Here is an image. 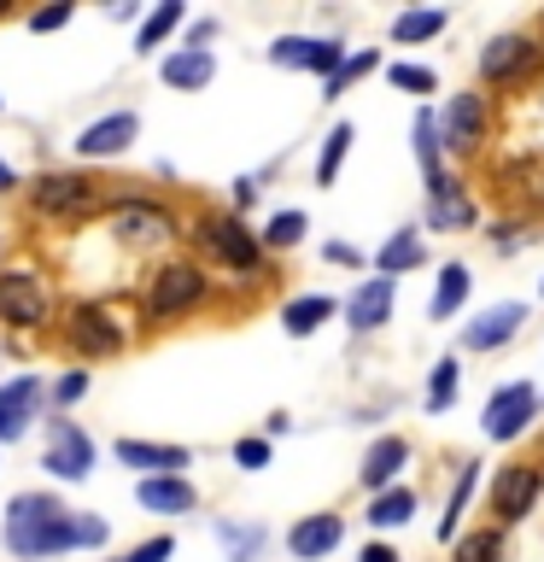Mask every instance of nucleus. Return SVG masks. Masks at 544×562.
Instances as JSON below:
<instances>
[{
  "label": "nucleus",
  "instance_id": "obj_35",
  "mask_svg": "<svg viewBox=\"0 0 544 562\" xmlns=\"http://www.w3.org/2000/svg\"><path fill=\"white\" fill-rule=\"evenodd\" d=\"M363 70H375V53H358V59H345L340 70H333V77H328V100H340L345 88H351V82L363 77Z\"/></svg>",
  "mask_w": 544,
  "mask_h": 562
},
{
  "label": "nucleus",
  "instance_id": "obj_30",
  "mask_svg": "<svg viewBox=\"0 0 544 562\" xmlns=\"http://www.w3.org/2000/svg\"><path fill=\"white\" fill-rule=\"evenodd\" d=\"M345 153H351V123H340V130H333L328 140H322V158H316V182H333V176H340V165H345Z\"/></svg>",
  "mask_w": 544,
  "mask_h": 562
},
{
  "label": "nucleus",
  "instance_id": "obj_37",
  "mask_svg": "<svg viewBox=\"0 0 544 562\" xmlns=\"http://www.w3.org/2000/svg\"><path fill=\"white\" fill-rule=\"evenodd\" d=\"M386 77H393V88H410V94H428L433 88V70H421V65H393Z\"/></svg>",
  "mask_w": 544,
  "mask_h": 562
},
{
  "label": "nucleus",
  "instance_id": "obj_36",
  "mask_svg": "<svg viewBox=\"0 0 544 562\" xmlns=\"http://www.w3.org/2000/svg\"><path fill=\"white\" fill-rule=\"evenodd\" d=\"M223 544H228V557H235V562H252L263 533H258V527H246V533H240V527H223Z\"/></svg>",
  "mask_w": 544,
  "mask_h": 562
},
{
  "label": "nucleus",
  "instance_id": "obj_39",
  "mask_svg": "<svg viewBox=\"0 0 544 562\" xmlns=\"http://www.w3.org/2000/svg\"><path fill=\"white\" fill-rule=\"evenodd\" d=\"M468 486H474V474H463V481H456V492H451V516L445 521H439V533H456V516H463V504H468Z\"/></svg>",
  "mask_w": 544,
  "mask_h": 562
},
{
  "label": "nucleus",
  "instance_id": "obj_7",
  "mask_svg": "<svg viewBox=\"0 0 544 562\" xmlns=\"http://www.w3.org/2000/svg\"><path fill=\"white\" fill-rule=\"evenodd\" d=\"M539 416V393L526 381H515V386H498V393H491V404H486V434L491 439H521L526 434V422Z\"/></svg>",
  "mask_w": 544,
  "mask_h": 562
},
{
  "label": "nucleus",
  "instance_id": "obj_42",
  "mask_svg": "<svg viewBox=\"0 0 544 562\" xmlns=\"http://www.w3.org/2000/svg\"><path fill=\"white\" fill-rule=\"evenodd\" d=\"M65 18H70V7H47V12H35V18H30V30H59Z\"/></svg>",
  "mask_w": 544,
  "mask_h": 562
},
{
  "label": "nucleus",
  "instance_id": "obj_32",
  "mask_svg": "<svg viewBox=\"0 0 544 562\" xmlns=\"http://www.w3.org/2000/svg\"><path fill=\"white\" fill-rule=\"evenodd\" d=\"M451 398H456V358H439L428 375V411H451Z\"/></svg>",
  "mask_w": 544,
  "mask_h": 562
},
{
  "label": "nucleus",
  "instance_id": "obj_43",
  "mask_svg": "<svg viewBox=\"0 0 544 562\" xmlns=\"http://www.w3.org/2000/svg\"><path fill=\"white\" fill-rule=\"evenodd\" d=\"M363 562H398V551H393V544H369Z\"/></svg>",
  "mask_w": 544,
  "mask_h": 562
},
{
  "label": "nucleus",
  "instance_id": "obj_4",
  "mask_svg": "<svg viewBox=\"0 0 544 562\" xmlns=\"http://www.w3.org/2000/svg\"><path fill=\"white\" fill-rule=\"evenodd\" d=\"M35 211H47V217H88V211H100V182H88V176H42L35 182Z\"/></svg>",
  "mask_w": 544,
  "mask_h": 562
},
{
  "label": "nucleus",
  "instance_id": "obj_15",
  "mask_svg": "<svg viewBox=\"0 0 544 562\" xmlns=\"http://www.w3.org/2000/svg\"><path fill=\"white\" fill-rule=\"evenodd\" d=\"M135 130H140L135 112H112V117L88 123V130L77 135V153H82V158H112V153H123V147L135 140Z\"/></svg>",
  "mask_w": 544,
  "mask_h": 562
},
{
  "label": "nucleus",
  "instance_id": "obj_20",
  "mask_svg": "<svg viewBox=\"0 0 544 562\" xmlns=\"http://www.w3.org/2000/svg\"><path fill=\"white\" fill-rule=\"evenodd\" d=\"M410 463V446H404L398 434H386V439H375L369 446V457H363V486H375V492H386V481Z\"/></svg>",
  "mask_w": 544,
  "mask_h": 562
},
{
  "label": "nucleus",
  "instance_id": "obj_26",
  "mask_svg": "<svg viewBox=\"0 0 544 562\" xmlns=\"http://www.w3.org/2000/svg\"><path fill=\"white\" fill-rule=\"evenodd\" d=\"M410 516H416V498H410L404 486H386L381 498L369 504V521H375V527H404Z\"/></svg>",
  "mask_w": 544,
  "mask_h": 562
},
{
  "label": "nucleus",
  "instance_id": "obj_18",
  "mask_svg": "<svg viewBox=\"0 0 544 562\" xmlns=\"http://www.w3.org/2000/svg\"><path fill=\"white\" fill-rule=\"evenodd\" d=\"M428 223H433V228H468V223H474V205H468L463 182L433 176V182H428Z\"/></svg>",
  "mask_w": 544,
  "mask_h": 562
},
{
  "label": "nucleus",
  "instance_id": "obj_25",
  "mask_svg": "<svg viewBox=\"0 0 544 562\" xmlns=\"http://www.w3.org/2000/svg\"><path fill=\"white\" fill-rule=\"evenodd\" d=\"M333 316V299H322V293H310V299H293L287 311H281V323H287V334H316Z\"/></svg>",
  "mask_w": 544,
  "mask_h": 562
},
{
  "label": "nucleus",
  "instance_id": "obj_12",
  "mask_svg": "<svg viewBox=\"0 0 544 562\" xmlns=\"http://www.w3.org/2000/svg\"><path fill=\"white\" fill-rule=\"evenodd\" d=\"M521 323H526V305H491V311H480V316L463 328V346H468V351H498V346L515 340Z\"/></svg>",
  "mask_w": 544,
  "mask_h": 562
},
{
  "label": "nucleus",
  "instance_id": "obj_31",
  "mask_svg": "<svg viewBox=\"0 0 544 562\" xmlns=\"http://www.w3.org/2000/svg\"><path fill=\"white\" fill-rule=\"evenodd\" d=\"M456 562H503V533H498V527H486V533L456 539Z\"/></svg>",
  "mask_w": 544,
  "mask_h": 562
},
{
  "label": "nucleus",
  "instance_id": "obj_3",
  "mask_svg": "<svg viewBox=\"0 0 544 562\" xmlns=\"http://www.w3.org/2000/svg\"><path fill=\"white\" fill-rule=\"evenodd\" d=\"M0 323L42 328L47 323V281L30 276V270H7V276H0Z\"/></svg>",
  "mask_w": 544,
  "mask_h": 562
},
{
  "label": "nucleus",
  "instance_id": "obj_10",
  "mask_svg": "<svg viewBox=\"0 0 544 562\" xmlns=\"http://www.w3.org/2000/svg\"><path fill=\"white\" fill-rule=\"evenodd\" d=\"M200 240H205V252H217L223 263H235V270H252L258 263V235L235 217H211L200 228Z\"/></svg>",
  "mask_w": 544,
  "mask_h": 562
},
{
  "label": "nucleus",
  "instance_id": "obj_33",
  "mask_svg": "<svg viewBox=\"0 0 544 562\" xmlns=\"http://www.w3.org/2000/svg\"><path fill=\"white\" fill-rule=\"evenodd\" d=\"M175 24H182V7H175V0H165V7H158V12L147 18V24H140V53H152V47L175 30Z\"/></svg>",
  "mask_w": 544,
  "mask_h": 562
},
{
  "label": "nucleus",
  "instance_id": "obj_21",
  "mask_svg": "<svg viewBox=\"0 0 544 562\" xmlns=\"http://www.w3.org/2000/svg\"><path fill=\"white\" fill-rule=\"evenodd\" d=\"M135 498L147 509H165V516H182V509H193V486L175 481V474H152V481H140Z\"/></svg>",
  "mask_w": 544,
  "mask_h": 562
},
{
  "label": "nucleus",
  "instance_id": "obj_38",
  "mask_svg": "<svg viewBox=\"0 0 544 562\" xmlns=\"http://www.w3.org/2000/svg\"><path fill=\"white\" fill-rule=\"evenodd\" d=\"M235 463H240V469H263V463H270V439H240V446H235Z\"/></svg>",
  "mask_w": 544,
  "mask_h": 562
},
{
  "label": "nucleus",
  "instance_id": "obj_22",
  "mask_svg": "<svg viewBox=\"0 0 544 562\" xmlns=\"http://www.w3.org/2000/svg\"><path fill=\"white\" fill-rule=\"evenodd\" d=\"M217 77V59H211L205 47H188V53H170L165 59V82L170 88H205Z\"/></svg>",
  "mask_w": 544,
  "mask_h": 562
},
{
  "label": "nucleus",
  "instance_id": "obj_16",
  "mask_svg": "<svg viewBox=\"0 0 544 562\" xmlns=\"http://www.w3.org/2000/svg\"><path fill=\"white\" fill-rule=\"evenodd\" d=\"M112 228H117L123 240H135V246H147V240H170V235H175L170 211H158V205H147V200H129V205H117Z\"/></svg>",
  "mask_w": 544,
  "mask_h": 562
},
{
  "label": "nucleus",
  "instance_id": "obj_13",
  "mask_svg": "<svg viewBox=\"0 0 544 562\" xmlns=\"http://www.w3.org/2000/svg\"><path fill=\"white\" fill-rule=\"evenodd\" d=\"M393 299H398L393 276H381V281H363V288L351 293V305H345V323L358 328V334H375V328H386V316H393Z\"/></svg>",
  "mask_w": 544,
  "mask_h": 562
},
{
  "label": "nucleus",
  "instance_id": "obj_14",
  "mask_svg": "<svg viewBox=\"0 0 544 562\" xmlns=\"http://www.w3.org/2000/svg\"><path fill=\"white\" fill-rule=\"evenodd\" d=\"M439 130H445L451 153H474V147H480V135H486V100L480 94H456Z\"/></svg>",
  "mask_w": 544,
  "mask_h": 562
},
{
  "label": "nucleus",
  "instance_id": "obj_41",
  "mask_svg": "<svg viewBox=\"0 0 544 562\" xmlns=\"http://www.w3.org/2000/svg\"><path fill=\"white\" fill-rule=\"evenodd\" d=\"M88 393V375H82V369H70V375L59 381V404H77Z\"/></svg>",
  "mask_w": 544,
  "mask_h": 562
},
{
  "label": "nucleus",
  "instance_id": "obj_44",
  "mask_svg": "<svg viewBox=\"0 0 544 562\" xmlns=\"http://www.w3.org/2000/svg\"><path fill=\"white\" fill-rule=\"evenodd\" d=\"M0 188H12V170L7 165H0Z\"/></svg>",
  "mask_w": 544,
  "mask_h": 562
},
{
  "label": "nucleus",
  "instance_id": "obj_5",
  "mask_svg": "<svg viewBox=\"0 0 544 562\" xmlns=\"http://www.w3.org/2000/svg\"><path fill=\"white\" fill-rule=\"evenodd\" d=\"M205 299V276H200V263H165V270L152 276V288H147V305L152 316H182L193 311Z\"/></svg>",
  "mask_w": 544,
  "mask_h": 562
},
{
  "label": "nucleus",
  "instance_id": "obj_11",
  "mask_svg": "<svg viewBox=\"0 0 544 562\" xmlns=\"http://www.w3.org/2000/svg\"><path fill=\"white\" fill-rule=\"evenodd\" d=\"M340 42H316V35H281V42L270 47L275 65H293V70H322V77H333L340 70Z\"/></svg>",
  "mask_w": 544,
  "mask_h": 562
},
{
  "label": "nucleus",
  "instance_id": "obj_40",
  "mask_svg": "<svg viewBox=\"0 0 544 562\" xmlns=\"http://www.w3.org/2000/svg\"><path fill=\"white\" fill-rule=\"evenodd\" d=\"M170 551H175L170 539H147V544H140V551H129V557H123V562H165Z\"/></svg>",
  "mask_w": 544,
  "mask_h": 562
},
{
  "label": "nucleus",
  "instance_id": "obj_24",
  "mask_svg": "<svg viewBox=\"0 0 544 562\" xmlns=\"http://www.w3.org/2000/svg\"><path fill=\"white\" fill-rule=\"evenodd\" d=\"M421 258H428L421 235H416V228H398V235L381 246V258H375V263H381V276H398V270H416Z\"/></svg>",
  "mask_w": 544,
  "mask_h": 562
},
{
  "label": "nucleus",
  "instance_id": "obj_28",
  "mask_svg": "<svg viewBox=\"0 0 544 562\" xmlns=\"http://www.w3.org/2000/svg\"><path fill=\"white\" fill-rule=\"evenodd\" d=\"M439 147H445V130L433 123V112H416V158L428 170V182L439 176Z\"/></svg>",
  "mask_w": 544,
  "mask_h": 562
},
{
  "label": "nucleus",
  "instance_id": "obj_19",
  "mask_svg": "<svg viewBox=\"0 0 544 562\" xmlns=\"http://www.w3.org/2000/svg\"><path fill=\"white\" fill-rule=\"evenodd\" d=\"M340 539H345V521L340 516H305L287 533V544H293V557H328V551H340Z\"/></svg>",
  "mask_w": 544,
  "mask_h": 562
},
{
  "label": "nucleus",
  "instance_id": "obj_2",
  "mask_svg": "<svg viewBox=\"0 0 544 562\" xmlns=\"http://www.w3.org/2000/svg\"><path fill=\"white\" fill-rule=\"evenodd\" d=\"M539 492H544V474L533 463H503L498 481H491V516H498L503 527L526 521V516H533V504H539Z\"/></svg>",
  "mask_w": 544,
  "mask_h": 562
},
{
  "label": "nucleus",
  "instance_id": "obj_29",
  "mask_svg": "<svg viewBox=\"0 0 544 562\" xmlns=\"http://www.w3.org/2000/svg\"><path fill=\"white\" fill-rule=\"evenodd\" d=\"M445 30V12H398L393 18V42H433Z\"/></svg>",
  "mask_w": 544,
  "mask_h": 562
},
{
  "label": "nucleus",
  "instance_id": "obj_27",
  "mask_svg": "<svg viewBox=\"0 0 544 562\" xmlns=\"http://www.w3.org/2000/svg\"><path fill=\"white\" fill-rule=\"evenodd\" d=\"M463 293H468V270L463 263H445V270H439V288H433V316H451L456 305H463Z\"/></svg>",
  "mask_w": 544,
  "mask_h": 562
},
{
  "label": "nucleus",
  "instance_id": "obj_23",
  "mask_svg": "<svg viewBox=\"0 0 544 562\" xmlns=\"http://www.w3.org/2000/svg\"><path fill=\"white\" fill-rule=\"evenodd\" d=\"M117 457L129 469H188L182 446H140V439H117Z\"/></svg>",
  "mask_w": 544,
  "mask_h": 562
},
{
  "label": "nucleus",
  "instance_id": "obj_9",
  "mask_svg": "<svg viewBox=\"0 0 544 562\" xmlns=\"http://www.w3.org/2000/svg\"><path fill=\"white\" fill-rule=\"evenodd\" d=\"M47 469L59 481H82L94 469V439H88L77 422H53V446H47Z\"/></svg>",
  "mask_w": 544,
  "mask_h": 562
},
{
  "label": "nucleus",
  "instance_id": "obj_6",
  "mask_svg": "<svg viewBox=\"0 0 544 562\" xmlns=\"http://www.w3.org/2000/svg\"><path fill=\"white\" fill-rule=\"evenodd\" d=\"M539 65V42H526V35H491V42L480 47V82H521L533 77Z\"/></svg>",
  "mask_w": 544,
  "mask_h": 562
},
{
  "label": "nucleus",
  "instance_id": "obj_8",
  "mask_svg": "<svg viewBox=\"0 0 544 562\" xmlns=\"http://www.w3.org/2000/svg\"><path fill=\"white\" fill-rule=\"evenodd\" d=\"M70 346L82 358H112V351H123V328L112 323L105 305H77L70 311Z\"/></svg>",
  "mask_w": 544,
  "mask_h": 562
},
{
  "label": "nucleus",
  "instance_id": "obj_17",
  "mask_svg": "<svg viewBox=\"0 0 544 562\" xmlns=\"http://www.w3.org/2000/svg\"><path fill=\"white\" fill-rule=\"evenodd\" d=\"M35 404H42V381L18 375L12 386H0V439H18L35 422Z\"/></svg>",
  "mask_w": 544,
  "mask_h": 562
},
{
  "label": "nucleus",
  "instance_id": "obj_1",
  "mask_svg": "<svg viewBox=\"0 0 544 562\" xmlns=\"http://www.w3.org/2000/svg\"><path fill=\"white\" fill-rule=\"evenodd\" d=\"M7 544L18 557H53L70 551V544H105V521L94 516H70L42 492H24V498L7 504Z\"/></svg>",
  "mask_w": 544,
  "mask_h": 562
},
{
  "label": "nucleus",
  "instance_id": "obj_34",
  "mask_svg": "<svg viewBox=\"0 0 544 562\" xmlns=\"http://www.w3.org/2000/svg\"><path fill=\"white\" fill-rule=\"evenodd\" d=\"M263 240H270V246H298V240H305V211H281V217H270Z\"/></svg>",
  "mask_w": 544,
  "mask_h": 562
}]
</instances>
